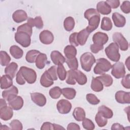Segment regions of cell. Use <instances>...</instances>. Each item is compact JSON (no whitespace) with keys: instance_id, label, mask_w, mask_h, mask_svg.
<instances>
[{"instance_id":"19","label":"cell","mask_w":130,"mask_h":130,"mask_svg":"<svg viewBox=\"0 0 130 130\" xmlns=\"http://www.w3.org/2000/svg\"><path fill=\"white\" fill-rule=\"evenodd\" d=\"M12 18L15 22L21 23L27 19V15L24 11L17 10L13 13Z\"/></svg>"},{"instance_id":"33","label":"cell","mask_w":130,"mask_h":130,"mask_svg":"<svg viewBox=\"0 0 130 130\" xmlns=\"http://www.w3.org/2000/svg\"><path fill=\"white\" fill-rule=\"evenodd\" d=\"M103 84L100 80L96 78H92L91 83V88L92 90L95 92H100L103 90Z\"/></svg>"},{"instance_id":"59","label":"cell","mask_w":130,"mask_h":130,"mask_svg":"<svg viewBox=\"0 0 130 130\" xmlns=\"http://www.w3.org/2000/svg\"><path fill=\"white\" fill-rule=\"evenodd\" d=\"M125 65L126 66V67L128 69V70L129 71V56H128L125 60Z\"/></svg>"},{"instance_id":"50","label":"cell","mask_w":130,"mask_h":130,"mask_svg":"<svg viewBox=\"0 0 130 130\" xmlns=\"http://www.w3.org/2000/svg\"><path fill=\"white\" fill-rule=\"evenodd\" d=\"M130 75L129 74H127L126 76H124L121 81L122 85L126 89L130 88Z\"/></svg>"},{"instance_id":"43","label":"cell","mask_w":130,"mask_h":130,"mask_svg":"<svg viewBox=\"0 0 130 130\" xmlns=\"http://www.w3.org/2000/svg\"><path fill=\"white\" fill-rule=\"evenodd\" d=\"M57 73L59 79L61 81H63L67 77V72L62 64L58 65L57 68Z\"/></svg>"},{"instance_id":"32","label":"cell","mask_w":130,"mask_h":130,"mask_svg":"<svg viewBox=\"0 0 130 130\" xmlns=\"http://www.w3.org/2000/svg\"><path fill=\"white\" fill-rule=\"evenodd\" d=\"M41 52L37 50H31L28 51L25 56L26 60L29 63L35 62L38 55Z\"/></svg>"},{"instance_id":"56","label":"cell","mask_w":130,"mask_h":130,"mask_svg":"<svg viewBox=\"0 0 130 130\" xmlns=\"http://www.w3.org/2000/svg\"><path fill=\"white\" fill-rule=\"evenodd\" d=\"M68 130H71V129H80V127L78 124L75 123H70L68 125L67 128Z\"/></svg>"},{"instance_id":"8","label":"cell","mask_w":130,"mask_h":130,"mask_svg":"<svg viewBox=\"0 0 130 130\" xmlns=\"http://www.w3.org/2000/svg\"><path fill=\"white\" fill-rule=\"evenodd\" d=\"M111 74L116 79L123 78L125 74L124 64L121 62H117L112 66Z\"/></svg>"},{"instance_id":"31","label":"cell","mask_w":130,"mask_h":130,"mask_svg":"<svg viewBox=\"0 0 130 130\" xmlns=\"http://www.w3.org/2000/svg\"><path fill=\"white\" fill-rule=\"evenodd\" d=\"M61 93L62 95L68 100L73 99L76 94V91L73 88L66 87L61 89Z\"/></svg>"},{"instance_id":"27","label":"cell","mask_w":130,"mask_h":130,"mask_svg":"<svg viewBox=\"0 0 130 130\" xmlns=\"http://www.w3.org/2000/svg\"><path fill=\"white\" fill-rule=\"evenodd\" d=\"M73 116L76 121H81L85 118V112L83 108L77 107L73 111Z\"/></svg>"},{"instance_id":"46","label":"cell","mask_w":130,"mask_h":130,"mask_svg":"<svg viewBox=\"0 0 130 130\" xmlns=\"http://www.w3.org/2000/svg\"><path fill=\"white\" fill-rule=\"evenodd\" d=\"M86 98L87 102L91 105H98L100 102V100L95 96V95L92 93L87 94Z\"/></svg>"},{"instance_id":"24","label":"cell","mask_w":130,"mask_h":130,"mask_svg":"<svg viewBox=\"0 0 130 130\" xmlns=\"http://www.w3.org/2000/svg\"><path fill=\"white\" fill-rule=\"evenodd\" d=\"M47 62V56L46 54L40 53L36 59V66L39 69H43L45 67Z\"/></svg>"},{"instance_id":"57","label":"cell","mask_w":130,"mask_h":130,"mask_svg":"<svg viewBox=\"0 0 130 130\" xmlns=\"http://www.w3.org/2000/svg\"><path fill=\"white\" fill-rule=\"evenodd\" d=\"M125 128L123 126V125H121L119 123H115L112 124L111 126V129L114 130V129H124Z\"/></svg>"},{"instance_id":"40","label":"cell","mask_w":130,"mask_h":130,"mask_svg":"<svg viewBox=\"0 0 130 130\" xmlns=\"http://www.w3.org/2000/svg\"><path fill=\"white\" fill-rule=\"evenodd\" d=\"M66 62L71 70L74 71L77 70L78 68V62L76 57L72 58H67V59H66Z\"/></svg>"},{"instance_id":"20","label":"cell","mask_w":130,"mask_h":130,"mask_svg":"<svg viewBox=\"0 0 130 130\" xmlns=\"http://www.w3.org/2000/svg\"><path fill=\"white\" fill-rule=\"evenodd\" d=\"M40 83L41 85L45 87H49L53 84L54 82L47 71H46L42 74L40 79Z\"/></svg>"},{"instance_id":"51","label":"cell","mask_w":130,"mask_h":130,"mask_svg":"<svg viewBox=\"0 0 130 130\" xmlns=\"http://www.w3.org/2000/svg\"><path fill=\"white\" fill-rule=\"evenodd\" d=\"M77 32H75L72 34L69 37V42L71 45H73L74 46H79V44L77 41Z\"/></svg>"},{"instance_id":"14","label":"cell","mask_w":130,"mask_h":130,"mask_svg":"<svg viewBox=\"0 0 130 130\" xmlns=\"http://www.w3.org/2000/svg\"><path fill=\"white\" fill-rule=\"evenodd\" d=\"M32 101L40 107H43L46 104V98L45 96L39 92H32L30 93Z\"/></svg>"},{"instance_id":"11","label":"cell","mask_w":130,"mask_h":130,"mask_svg":"<svg viewBox=\"0 0 130 130\" xmlns=\"http://www.w3.org/2000/svg\"><path fill=\"white\" fill-rule=\"evenodd\" d=\"M8 104L13 110H19L23 106V100L20 96L14 95L7 100Z\"/></svg>"},{"instance_id":"22","label":"cell","mask_w":130,"mask_h":130,"mask_svg":"<svg viewBox=\"0 0 130 130\" xmlns=\"http://www.w3.org/2000/svg\"><path fill=\"white\" fill-rule=\"evenodd\" d=\"M18 93V88L15 86H12L9 88H7L6 90H4L2 92V96L3 98L7 101L10 98L17 95Z\"/></svg>"},{"instance_id":"7","label":"cell","mask_w":130,"mask_h":130,"mask_svg":"<svg viewBox=\"0 0 130 130\" xmlns=\"http://www.w3.org/2000/svg\"><path fill=\"white\" fill-rule=\"evenodd\" d=\"M112 39L116 43L122 51H126L128 48V43L123 36L118 32H116L113 34Z\"/></svg>"},{"instance_id":"47","label":"cell","mask_w":130,"mask_h":130,"mask_svg":"<svg viewBox=\"0 0 130 130\" xmlns=\"http://www.w3.org/2000/svg\"><path fill=\"white\" fill-rule=\"evenodd\" d=\"M10 126L11 129L15 130H21L23 128V126L21 122L17 119L13 120L10 123Z\"/></svg>"},{"instance_id":"41","label":"cell","mask_w":130,"mask_h":130,"mask_svg":"<svg viewBox=\"0 0 130 130\" xmlns=\"http://www.w3.org/2000/svg\"><path fill=\"white\" fill-rule=\"evenodd\" d=\"M66 83L70 85H75L76 83L75 78V71L70 70L67 72Z\"/></svg>"},{"instance_id":"53","label":"cell","mask_w":130,"mask_h":130,"mask_svg":"<svg viewBox=\"0 0 130 130\" xmlns=\"http://www.w3.org/2000/svg\"><path fill=\"white\" fill-rule=\"evenodd\" d=\"M106 2L112 9H116L120 5V1L118 0H107Z\"/></svg>"},{"instance_id":"48","label":"cell","mask_w":130,"mask_h":130,"mask_svg":"<svg viewBox=\"0 0 130 130\" xmlns=\"http://www.w3.org/2000/svg\"><path fill=\"white\" fill-rule=\"evenodd\" d=\"M47 72L52 80H57V68L55 66H51L49 69H48L47 70Z\"/></svg>"},{"instance_id":"4","label":"cell","mask_w":130,"mask_h":130,"mask_svg":"<svg viewBox=\"0 0 130 130\" xmlns=\"http://www.w3.org/2000/svg\"><path fill=\"white\" fill-rule=\"evenodd\" d=\"M105 53L109 59L115 62H118L120 58L119 53V46L115 42L110 43L105 49Z\"/></svg>"},{"instance_id":"2","label":"cell","mask_w":130,"mask_h":130,"mask_svg":"<svg viewBox=\"0 0 130 130\" xmlns=\"http://www.w3.org/2000/svg\"><path fill=\"white\" fill-rule=\"evenodd\" d=\"M80 60L82 69L86 72L90 71L93 64L96 62L94 56L90 52L83 53L81 56Z\"/></svg>"},{"instance_id":"12","label":"cell","mask_w":130,"mask_h":130,"mask_svg":"<svg viewBox=\"0 0 130 130\" xmlns=\"http://www.w3.org/2000/svg\"><path fill=\"white\" fill-rule=\"evenodd\" d=\"M116 101L120 104H129L130 103V92H125L122 90H119L115 93Z\"/></svg>"},{"instance_id":"29","label":"cell","mask_w":130,"mask_h":130,"mask_svg":"<svg viewBox=\"0 0 130 130\" xmlns=\"http://www.w3.org/2000/svg\"><path fill=\"white\" fill-rule=\"evenodd\" d=\"M75 78L76 81L81 85L85 84L87 81L86 76L79 70L75 71Z\"/></svg>"},{"instance_id":"28","label":"cell","mask_w":130,"mask_h":130,"mask_svg":"<svg viewBox=\"0 0 130 130\" xmlns=\"http://www.w3.org/2000/svg\"><path fill=\"white\" fill-rule=\"evenodd\" d=\"M11 55L15 59L21 58L23 54V50L18 46L13 45L10 48Z\"/></svg>"},{"instance_id":"45","label":"cell","mask_w":130,"mask_h":130,"mask_svg":"<svg viewBox=\"0 0 130 130\" xmlns=\"http://www.w3.org/2000/svg\"><path fill=\"white\" fill-rule=\"evenodd\" d=\"M82 121V126L84 129L87 130H92L94 129L95 125L90 119L85 118Z\"/></svg>"},{"instance_id":"1","label":"cell","mask_w":130,"mask_h":130,"mask_svg":"<svg viewBox=\"0 0 130 130\" xmlns=\"http://www.w3.org/2000/svg\"><path fill=\"white\" fill-rule=\"evenodd\" d=\"M84 16V18L88 21V25L86 27V29L90 34L99 26L100 22V15L96 10L90 8L85 11Z\"/></svg>"},{"instance_id":"30","label":"cell","mask_w":130,"mask_h":130,"mask_svg":"<svg viewBox=\"0 0 130 130\" xmlns=\"http://www.w3.org/2000/svg\"><path fill=\"white\" fill-rule=\"evenodd\" d=\"M64 55L67 58H72L76 57L77 54V50L75 46L73 45L67 46L63 50Z\"/></svg>"},{"instance_id":"58","label":"cell","mask_w":130,"mask_h":130,"mask_svg":"<svg viewBox=\"0 0 130 130\" xmlns=\"http://www.w3.org/2000/svg\"><path fill=\"white\" fill-rule=\"evenodd\" d=\"M53 127H54V129L56 130V129H64V127H63L62 126H61L60 125L57 124H53Z\"/></svg>"},{"instance_id":"25","label":"cell","mask_w":130,"mask_h":130,"mask_svg":"<svg viewBox=\"0 0 130 130\" xmlns=\"http://www.w3.org/2000/svg\"><path fill=\"white\" fill-rule=\"evenodd\" d=\"M27 23L30 26H35L38 29L42 28L44 25L43 21L40 16H37L35 18H28L27 19Z\"/></svg>"},{"instance_id":"23","label":"cell","mask_w":130,"mask_h":130,"mask_svg":"<svg viewBox=\"0 0 130 130\" xmlns=\"http://www.w3.org/2000/svg\"><path fill=\"white\" fill-rule=\"evenodd\" d=\"M18 64L15 62H12L6 67L5 69V73L6 75H8L12 79H13L15 76Z\"/></svg>"},{"instance_id":"5","label":"cell","mask_w":130,"mask_h":130,"mask_svg":"<svg viewBox=\"0 0 130 130\" xmlns=\"http://www.w3.org/2000/svg\"><path fill=\"white\" fill-rule=\"evenodd\" d=\"M25 80L29 84L34 83L37 79V74L35 70L26 67L22 66L19 69Z\"/></svg>"},{"instance_id":"49","label":"cell","mask_w":130,"mask_h":130,"mask_svg":"<svg viewBox=\"0 0 130 130\" xmlns=\"http://www.w3.org/2000/svg\"><path fill=\"white\" fill-rule=\"evenodd\" d=\"M121 10L125 14H128L130 12V2L128 1H124L120 6Z\"/></svg>"},{"instance_id":"52","label":"cell","mask_w":130,"mask_h":130,"mask_svg":"<svg viewBox=\"0 0 130 130\" xmlns=\"http://www.w3.org/2000/svg\"><path fill=\"white\" fill-rule=\"evenodd\" d=\"M16 82L19 85H23L25 83L26 81L23 77L22 74H21V72L20 71V70H19V71L16 74Z\"/></svg>"},{"instance_id":"54","label":"cell","mask_w":130,"mask_h":130,"mask_svg":"<svg viewBox=\"0 0 130 130\" xmlns=\"http://www.w3.org/2000/svg\"><path fill=\"white\" fill-rule=\"evenodd\" d=\"M104 49V46H100L95 44H91L90 46L91 51L93 53H97Z\"/></svg>"},{"instance_id":"36","label":"cell","mask_w":130,"mask_h":130,"mask_svg":"<svg viewBox=\"0 0 130 130\" xmlns=\"http://www.w3.org/2000/svg\"><path fill=\"white\" fill-rule=\"evenodd\" d=\"M63 26L67 31H71L75 26V21L74 18L70 16L67 17L63 21Z\"/></svg>"},{"instance_id":"60","label":"cell","mask_w":130,"mask_h":130,"mask_svg":"<svg viewBox=\"0 0 130 130\" xmlns=\"http://www.w3.org/2000/svg\"><path fill=\"white\" fill-rule=\"evenodd\" d=\"M0 129L1 130H3V129H10L11 128H9L6 125H1Z\"/></svg>"},{"instance_id":"17","label":"cell","mask_w":130,"mask_h":130,"mask_svg":"<svg viewBox=\"0 0 130 130\" xmlns=\"http://www.w3.org/2000/svg\"><path fill=\"white\" fill-rule=\"evenodd\" d=\"M112 18L114 24L116 27H122L125 25L126 23V19L122 15L118 13L115 12L113 13Z\"/></svg>"},{"instance_id":"6","label":"cell","mask_w":130,"mask_h":130,"mask_svg":"<svg viewBox=\"0 0 130 130\" xmlns=\"http://www.w3.org/2000/svg\"><path fill=\"white\" fill-rule=\"evenodd\" d=\"M30 37L29 34L23 31H17L15 34L16 42L24 48L27 47L30 45L31 43Z\"/></svg>"},{"instance_id":"42","label":"cell","mask_w":130,"mask_h":130,"mask_svg":"<svg viewBox=\"0 0 130 130\" xmlns=\"http://www.w3.org/2000/svg\"><path fill=\"white\" fill-rule=\"evenodd\" d=\"M61 94V89L58 86H55L49 90V95L53 99H58Z\"/></svg>"},{"instance_id":"16","label":"cell","mask_w":130,"mask_h":130,"mask_svg":"<svg viewBox=\"0 0 130 130\" xmlns=\"http://www.w3.org/2000/svg\"><path fill=\"white\" fill-rule=\"evenodd\" d=\"M51 59L53 63L55 65L63 64L66 62L65 57L58 51L54 50L51 52L50 54Z\"/></svg>"},{"instance_id":"37","label":"cell","mask_w":130,"mask_h":130,"mask_svg":"<svg viewBox=\"0 0 130 130\" xmlns=\"http://www.w3.org/2000/svg\"><path fill=\"white\" fill-rule=\"evenodd\" d=\"M112 23L109 17H104L103 18L101 27L102 29L106 31H109L112 28Z\"/></svg>"},{"instance_id":"10","label":"cell","mask_w":130,"mask_h":130,"mask_svg":"<svg viewBox=\"0 0 130 130\" xmlns=\"http://www.w3.org/2000/svg\"><path fill=\"white\" fill-rule=\"evenodd\" d=\"M108 40V36L106 33L101 31L95 33L92 37L93 44L100 46H104V45L107 43Z\"/></svg>"},{"instance_id":"21","label":"cell","mask_w":130,"mask_h":130,"mask_svg":"<svg viewBox=\"0 0 130 130\" xmlns=\"http://www.w3.org/2000/svg\"><path fill=\"white\" fill-rule=\"evenodd\" d=\"M89 34L90 33L88 32L86 29H83L80 30L79 32H77V41L78 44L81 46L84 45Z\"/></svg>"},{"instance_id":"35","label":"cell","mask_w":130,"mask_h":130,"mask_svg":"<svg viewBox=\"0 0 130 130\" xmlns=\"http://www.w3.org/2000/svg\"><path fill=\"white\" fill-rule=\"evenodd\" d=\"M98 112L101 113L106 118H111L113 117V113L112 110L105 105L101 106L98 108Z\"/></svg>"},{"instance_id":"9","label":"cell","mask_w":130,"mask_h":130,"mask_svg":"<svg viewBox=\"0 0 130 130\" xmlns=\"http://www.w3.org/2000/svg\"><path fill=\"white\" fill-rule=\"evenodd\" d=\"M56 108L59 113L62 114H66L71 111L72 104L68 100L61 99L57 102Z\"/></svg>"},{"instance_id":"13","label":"cell","mask_w":130,"mask_h":130,"mask_svg":"<svg viewBox=\"0 0 130 130\" xmlns=\"http://www.w3.org/2000/svg\"><path fill=\"white\" fill-rule=\"evenodd\" d=\"M39 39L43 44L49 45L51 44L54 40L53 34L48 30H43L39 35Z\"/></svg>"},{"instance_id":"3","label":"cell","mask_w":130,"mask_h":130,"mask_svg":"<svg viewBox=\"0 0 130 130\" xmlns=\"http://www.w3.org/2000/svg\"><path fill=\"white\" fill-rule=\"evenodd\" d=\"M112 66L111 63L107 59L100 58L96 61V65L93 69V72L95 74L103 75L109 71Z\"/></svg>"},{"instance_id":"38","label":"cell","mask_w":130,"mask_h":130,"mask_svg":"<svg viewBox=\"0 0 130 130\" xmlns=\"http://www.w3.org/2000/svg\"><path fill=\"white\" fill-rule=\"evenodd\" d=\"M95 120L99 127H104L107 124V118L105 117L101 113L98 112L95 117Z\"/></svg>"},{"instance_id":"34","label":"cell","mask_w":130,"mask_h":130,"mask_svg":"<svg viewBox=\"0 0 130 130\" xmlns=\"http://www.w3.org/2000/svg\"><path fill=\"white\" fill-rule=\"evenodd\" d=\"M96 78L100 80L106 87L110 86L113 83V79L111 76L108 74H104Z\"/></svg>"},{"instance_id":"39","label":"cell","mask_w":130,"mask_h":130,"mask_svg":"<svg viewBox=\"0 0 130 130\" xmlns=\"http://www.w3.org/2000/svg\"><path fill=\"white\" fill-rule=\"evenodd\" d=\"M11 61V57L5 51L0 52V62L2 66H8Z\"/></svg>"},{"instance_id":"18","label":"cell","mask_w":130,"mask_h":130,"mask_svg":"<svg viewBox=\"0 0 130 130\" xmlns=\"http://www.w3.org/2000/svg\"><path fill=\"white\" fill-rule=\"evenodd\" d=\"M96 11L103 15H108L111 12V8L106 2L101 1L96 5Z\"/></svg>"},{"instance_id":"44","label":"cell","mask_w":130,"mask_h":130,"mask_svg":"<svg viewBox=\"0 0 130 130\" xmlns=\"http://www.w3.org/2000/svg\"><path fill=\"white\" fill-rule=\"evenodd\" d=\"M17 31H23L27 33L30 36H31L32 34V27L30 26L27 23L23 24L19 26L17 28Z\"/></svg>"},{"instance_id":"55","label":"cell","mask_w":130,"mask_h":130,"mask_svg":"<svg viewBox=\"0 0 130 130\" xmlns=\"http://www.w3.org/2000/svg\"><path fill=\"white\" fill-rule=\"evenodd\" d=\"M41 130H45V129H54L53 127V124L49 122H45L43 123L41 127Z\"/></svg>"},{"instance_id":"26","label":"cell","mask_w":130,"mask_h":130,"mask_svg":"<svg viewBox=\"0 0 130 130\" xmlns=\"http://www.w3.org/2000/svg\"><path fill=\"white\" fill-rule=\"evenodd\" d=\"M13 85L12 79L7 75H3L1 78V88L6 89Z\"/></svg>"},{"instance_id":"15","label":"cell","mask_w":130,"mask_h":130,"mask_svg":"<svg viewBox=\"0 0 130 130\" xmlns=\"http://www.w3.org/2000/svg\"><path fill=\"white\" fill-rule=\"evenodd\" d=\"M13 109L7 105L0 107V118L4 121H7L11 119L13 116Z\"/></svg>"}]
</instances>
